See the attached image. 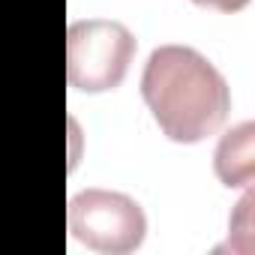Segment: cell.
<instances>
[{"instance_id": "5b68a950", "label": "cell", "mask_w": 255, "mask_h": 255, "mask_svg": "<svg viewBox=\"0 0 255 255\" xmlns=\"http://www.w3.org/2000/svg\"><path fill=\"white\" fill-rule=\"evenodd\" d=\"M195 6H204V9H216V12H237L243 9L249 0H192Z\"/></svg>"}, {"instance_id": "3957f363", "label": "cell", "mask_w": 255, "mask_h": 255, "mask_svg": "<svg viewBox=\"0 0 255 255\" xmlns=\"http://www.w3.org/2000/svg\"><path fill=\"white\" fill-rule=\"evenodd\" d=\"M69 231L93 252L126 255L144 243L147 216L135 198L123 192L84 189L69 198Z\"/></svg>"}, {"instance_id": "277c9868", "label": "cell", "mask_w": 255, "mask_h": 255, "mask_svg": "<svg viewBox=\"0 0 255 255\" xmlns=\"http://www.w3.org/2000/svg\"><path fill=\"white\" fill-rule=\"evenodd\" d=\"M252 123H240L222 135L213 168L225 186H246L252 180Z\"/></svg>"}, {"instance_id": "6da1fadb", "label": "cell", "mask_w": 255, "mask_h": 255, "mask_svg": "<svg viewBox=\"0 0 255 255\" xmlns=\"http://www.w3.org/2000/svg\"><path fill=\"white\" fill-rule=\"evenodd\" d=\"M141 96L165 138L198 144L210 138L231 111L222 72L189 45H159L141 72Z\"/></svg>"}, {"instance_id": "7a4b0ae2", "label": "cell", "mask_w": 255, "mask_h": 255, "mask_svg": "<svg viewBox=\"0 0 255 255\" xmlns=\"http://www.w3.org/2000/svg\"><path fill=\"white\" fill-rule=\"evenodd\" d=\"M135 54L129 27L108 18L72 21L66 33V78L81 93H105L120 87Z\"/></svg>"}]
</instances>
